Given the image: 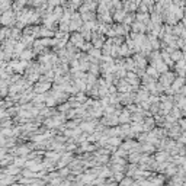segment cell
I'll list each match as a JSON object with an SVG mask.
<instances>
[{
  "label": "cell",
  "mask_w": 186,
  "mask_h": 186,
  "mask_svg": "<svg viewBox=\"0 0 186 186\" xmlns=\"http://www.w3.org/2000/svg\"><path fill=\"white\" fill-rule=\"evenodd\" d=\"M26 166H28L32 172H38V170H41V169L44 167L42 164H39V161H28Z\"/></svg>",
  "instance_id": "1"
},
{
  "label": "cell",
  "mask_w": 186,
  "mask_h": 186,
  "mask_svg": "<svg viewBox=\"0 0 186 186\" xmlns=\"http://www.w3.org/2000/svg\"><path fill=\"white\" fill-rule=\"evenodd\" d=\"M135 183L134 180H132V177H124L121 182H119V186H132Z\"/></svg>",
  "instance_id": "2"
},
{
  "label": "cell",
  "mask_w": 186,
  "mask_h": 186,
  "mask_svg": "<svg viewBox=\"0 0 186 186\" xmlns=\"http://www.w3.org/2000/svg\"><path fill=\"white\" fill-rule=\"evenodd\" d=\"M114 179H115V180H119V182H121V180L124 179V177H122V173H119V172L115 173V174H114Z\"/></svg>",
  "instance_id": "3"
},
{
  "label": "cell",
  "mask_w": 186,
  "mask_h": 186,
  "mask_svg": "<svg viewBox=\"0 0 186 186\" xmlns=\"http://www.w3.org/2000/svg\"><path fill=\"white\" fill-rule=\"evenodd\" d=\"M166 158H167V154H166V153H160V154L157 156L158 161H161V160H166Z\"/></svg>",
  "instance_id": "4"
},
{
  "label": "cell",
  "mask_w": 186,
  "mask_h": 186,
  "mask_svg": "<svg viewBox=\"0 0 186 186\" xmlns=\"http://www.w3.org/2000/svg\"><path fill=\"white\" fill-rule=\"evenodd\" d=\"M85 186H89V185H85Z\"/></svg>",
  "instance_id": "5"
}]
</instances>
